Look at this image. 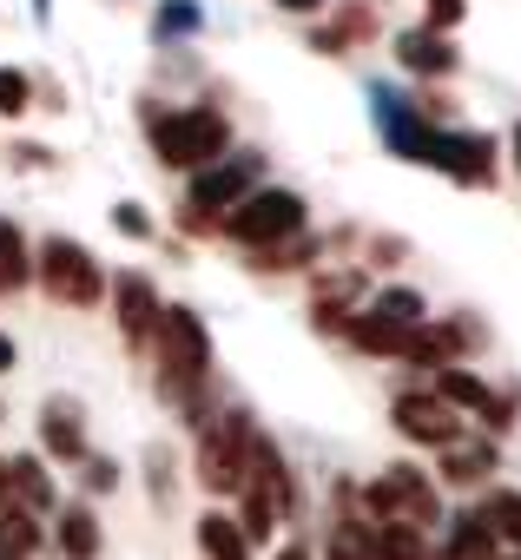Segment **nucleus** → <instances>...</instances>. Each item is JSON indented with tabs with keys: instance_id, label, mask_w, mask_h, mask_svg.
I'll list each match as a JSON object with an SVG mask.
<instances>
[{
	"instance_id": "f257e3e1",
	"label": "nucleus",
	"mask_w": 521,
	"mask_h": 560,
	"mask_svg": "<svg viewBox=\"0 0 521 560\" xmlns=\"http://www.w3.org/2000/svg\"><path fill=\"white\" fill-rule=\"evenodd\" d=\"M152 343H159V396L178 402L205 429L211 422V409H205V376H211V337H205V324L185 304H165L159 324H152Z\"/></svg>"
},
{
	"instance_id": "f03ea898",
	"label": "nucleus",
	"mask_w": 521,
	"mask_h": 560,
	"mask_svg": "<svg viewBox=\"0 0 521 560\" xmlns=\"http://www.w3.org/2000/svg\"><path fill=\"white\" fill-rule=\"evenodd\" d=\"M224 145H231V119L218 106H178V113L152 119V152L172 172H205L224 159Z\"/></svg>"
},
{
	"instance_id": "7ed1b4c3",
	"label": "nucleus",
	"mask_w": 521,
	"mask_h": 560,
	"mask_svg": "<svg viewBox=\"0 0 521 560\" xmlns=\"http://www.w3.org/2000/svg\"><path fill=\"white\" fill-rule=\"evenodd\" d=\"M34 277L47 284L54 304H73V311H93V304L106 298V270H100V257H93L80 237H60V231L34 250Z\"/></svg>"
},
{
	"instance_id": "20e7f679",
	"label": "nucleus",
	"mask_w": 521,
	"mask_h": 560,
	"mask_svg": "<svg viewBox=\"0 0 521 560\" xmlns=\"http://www.w3.org/2000/svg\"><path fill=\"white\" fill-rule=\"evenodd\" d=\"M218 231H224L231 244H244V250L285 244V237L304 231V198H298V191H244V198L218 218Z\"/></svg>"
},
{
	"instance_id": "39448f33",
	"label": "nucleus",
	"mask_w": 521,
	"mask_h": 560,
	"mask_svg": "<svg viewBox=\"0 0 521 560\" xmlns=\"http://www.w3.org/2000/svg\"><path fill=\"white\" fill-rule=\"evenodd\" d=\"M251 435H257V422H251L244 409L211 416V422L198 429V488H205V494H238V488H244Z\"/></svg>"
},
{
	"instance_id": "423d86ee",
	"label": "nucleus",
	"mask_w": 521,
	"mask_h": 560,
	"mask_svg": "<svg viewBox=\"0 0 521 560\" xmlns=\"http://www.w3.org/2000/svg\"><path fill=\"white\" fill-rule=\"evenodd\" d=\"M363 508H370V521H409V527H436V521H442V501H436L429 475L409 468V462L383 468V475L363 488Z\"/></svg>"
},
{
	"instance_id": "0eeeda50",
	"label": "nucleus",
	"mask_w": 521,
	"mask_h": 560,
	"mask_svg": "<svg viewBox=\"0 0 521 560\" xmlns=\"http://www.w3.org/2000/svg\"><path fill=\"white\" fill-rule=\"evenodd\" d=\"M257 178H265V152H224L218 165L192 172L185 211H231L244 191H257Z\"/></svg>"
},
{
	"instance_id": "6e6552de",
	"label": "nucleus",
	"mask_w": 521,
	"mask_h": 560,
	"mask_svg": "<svg viewBox=\"0 0 521 560\" xmlns=\"http://www.w3.org/2000/svg\"><path fill=\"white\" fill-rule=\"evenodd\" d=\"M390 422H396V435L416 442V448H449V442H462V422H455V409H449L436 389H403V396L390 402Z\"/></svg>"
},
{
	"instance_id": "1a4fd4ad",
	"label": "nucleus",
	"mask_w": 521,
	"mask_h": 560,
	"mask_svg": "<svg viewBox=\"0 0 521 560\" xmlns=\"http://www.w3.org/2000/svg\"><path fill=\"white\" fill-rule=\"evenodd\" d=\"M436 396H442L449 409H468V416H482L495 435L514 422V402H508V396H495L482 376H468V370H455V363H442V370H436Z\"/></svg>"
},
{
	"instance_id": "9d476101",
	"label": "nucleus",
	"mask_w": 521,
	"mask_h": 560,
	"mask_svg": "<svg viewBox=\"0 0 521 560\" xmlns=\"http://www.w3.org/2000/svg\"><path fill=\"white\" fill-rule=\"evenodd\" d=\"M159 311H165V304H159V291L146 284L139 270H126L119 284H113V317H119V337H126L132 350H139V343H152V324H159Z\"/></svg>"
},
{
	"instance_id": "9b49d317",
	"label": "nucleus",
	"mask_w": 521,
	"mask_h": 560,
	"mask_svg": "<svg viewBox=\"0 0 521 560\" xmlns=\"http://www.w3.org/2000/svg\"><path fill=\"white\" fill-rule=\"evenodd\" d=\"M0 481H8L14 508H27V514H54V508H60V494H54V481H47V462H40V455H14V462H0Z\"/></svg>"
},
{
	"instance_id": "f8f14e48",
	"label": "nucleus",
	"mask_w": 521,
	"mask_h": 560,
	"mask_svg": "<svg viewBox=\"0 0 521 560\" xmlns=\"http://www.w3.org/2000/svg\"><path fill=\"white\" fill-rule=\"evenodd\" d=\"M100 521H93V508L86 501H67L60 508V521H54V553L60 560H100Z\"/></svg>"
},
{
	"instance_id": "ddd939ff",
	"label": "nucleus",
	"mask_w": 521,
	"mask_h": 560,
	"mask_svg": "<svg viewBox=\"0 0 521 560\" xmlns=\"http://www.w3.org/2000/svg\"><path fill=\"white\" fill-rule=\"evenodd\" d=\"M396 60H403L409 73H455V47H449L442 34H429V27L396 34Z\"/></svg>"
},
{
	"instance_id": "4468645a",
	"label": "nucleus",
	"mask_w": 521,
	"mask_h": 560,
	"mask_svg": "<svg viewBox=\"0 0 521 560\" xmlns=\"http://www.w3.org/2000/svg\"><path fill=\"white\" fill-rule=\"evenodd\" d=\"M442 560H501V540L488 534V521L468 508L449 521V540H442Z\"/></svg>"
},
{
	"instance_id": "2eb2a0df",
	"label": "nucleus",
	"mask_w": 521,
	"mask_h": 560,
	"mask_svg": "<svg viewBox=\"0 0 521 560\" xmlns=\"http://www.w3.org/2000/svg\"><path fill=\"white\" fill-rule=\"evenodd\" d=\"M40 448L60 455V462H80V455H86V429H80V416H73L67 402H47V409H40Z\"/></svg>"
},
{
	"instance_id": "dca6fc26",
	"label": "nucleus",
	"mask_w": 521,
	"mask_h": 560,
	"mask_svg": "<svg viewBox=\"0 0 521 560\" xmlns=\"http://www.w3.org/2000/svg\"><path fill=\"white\" fill-rule=\"evenodd\" d=\"M198 553H205V560H251V540H244V527H238L231 514L205 508V514H198Z\"/></svg>"
},
{
	"instance_id": "f3484780",
	"label": "nucleus",
	"mask_w": 521,
	"mask_h": 560,
	"mask_svg": "<svg viewBox=\"0 0 521 560\" xmlns=\"http://www.w3.org/2000/svg\"><path fill=\"white\" fill-rule=\"evenodd\" d=\"M370 560H429V534L409 521H377L370 527Z\"/></svg>"
},
{
	"instance_id": "a211bd4d",
	"label": "nucleus",
	"mask_w": 521,
	"mask_h": 560,
	"mask_svg": "<svg viewBox=\"0 0 521 560\" xmlns=\"http://www.w3.org/2000/svg\"><path fill=\"white\" fill-rule=\"evenodd\" d=\"M475 514L488 521V534H495V540H508V547L521 553V494H514V488H488Z\"/></svg>"
},
{
	"instance_id": "6ab92c4d",
	"label": "nucleus",
	"mask_w": 521,
	"mask_h": 560,
	"mask_svg": "<svg viewBox=\"0 0 521 560\" xmlns=\"http://www.w3.org/2000/svg\"><path fill=\"white\" fill-rule=\"evenodd\" d=\"M363 34H377V14H370V8H357V0H344L337 21H331L311 47H317V54H344V47H350V40H363Z\"/></svg>"
},
{
	"instance_id": "aec40b11",
	"label": "nucleus",
	"mask_w": 521,
	"mask_h": 560,
	"mask_svg": "<svg viewBox=\"0 0 521 560\" xmlns=\"http://www.w3.org/2000/svg\"><path fill=\"white\" fill-rule=\"evenodd\" d=\"M377 324H396V330H409V324H429V304L416 298V291H403V284H390V291H377L370 304H363Z\"/></svg>"
},
{
	"instance_id": "412c9836",
	"label": "nucleus",
	"mask_w": 521,
	"mask_h": 560,
	"mask_svg": "<svg viewBox=\"0 0 521 560\" xmlns=\"http://www.w3.org/2000/svg\"><path fill=\"white\" fill-rule=\"evenodd\" d=\"M21 284H34V257H27V237L0 218V291H21Z\"/></svg>"
},
{
	"instance_id": "4be33fe9",
	"label": "nucleus",
	"mask_w": 521,
	"mask_h": 560,
	"mask_svg": "<svg viewBox=\"0 0 521 560\" xmlns=\"http://www.w3.org/2000/svg\"><path fill=\"white\" fill-rule=\"evenodd\" d=\"M488 462H495L488 442H449V448H442V475H449V481H482Z\"/></svg>"
},
{
	"instance_id": "5701e85b",
	"label": "nucleus",
	"mask_w": 521,
	"mask_h": 560,
	"mask_svg": "<svg viewBox=\"0 0 521 560\" xmlns=\"http://www.w3.org/2000/svg\"><path fill=\"white\" fill-rule=\"evenodd\" d=\"M317 257V244L298 231V237H285V244H265L257 250V270H298V264H311Z\"/></svg>"
},
{
	"instance_id": "b1692460",
	"label": "nucleus",
	"mask_w": 521,
	"mask_h": 560,
	"mask_svg": "<svg viewBox=\"0 0 521 560\" xmlns=\"http://www.w3.org/2000/svg\"><path fill=\"white\" fill-rule=\"evenodd\" d=\"M331 560H370V521H337L331 527Z\"/></svg>"
},
{
	"instance_id": "393cba45",
	"label": "nucleus",
	"mask_w": 521,
	"mask_h": 560,
	"mask_svg": "<svg viewBox=\"0 0 521 560\" xmlns=\"http://www.w3.org/2000/svg\"><path fill=\"white\" fill-rule=\"evenodd\" d=\"M27 106H34V86H27V73L0 67V113H8V119H21Z\"/></svg>"
},
{
	"instance_id": "a878e982",
	"label": "nucleus",
	"mask_w": 521,
	"mask_h": 560,
	"mask_svg": "<svg viewBox=\"0 0 521 560\" xmlns=\"http://www.w3.org/2000/svg\"><path fill=\"white\" fill-rule=\"evenodd\" d=\"M80 468H86V475H80V488H86V494L119 488V462H106V455H80Z\"/></svg>"
},
{
	"instance_id": "bb28decb",
	"label": "nucleus",
	"mask_w": 521,
	"mask_h": 560,
	"mask_svg": "<svg viewBox=\"0 0 521 560\" xmlns=\"http://www.w3.org/2000/svg\"><path fill=\"white\" fill-rule=\"evenodd\" d=\"M152 27H159V40H165V34H192V27H198V8H192V0H165Z\"/></svg>"
},
{
	"instance_id": "cd10ccee",
	"label": "nucleus",
	"mask_w": 521,
	"mask_h": 560,
	"mask_svg": "<svg viewBox=\"0 0 521 560\" xmlns=\"http://www.w3.org/2000/svg\"><path fill=\"white\" fill-rule=\"evenodd\" d=\"M113 224H119L126 237H152V218H146V205H132V198H126V205H113Z\"/></svg>"
},
{
	"instance_id": "c85d7f7f",
	"label": "nucleus",
	"mask_w": 521,
	"mask_h": 560,
	"mask_svg": "<svg viewBox=\"0 0 521 560\" xmlns=\"http://www.w3.org/2000/svg\"><path fill=\"white\" fill-rule=\"evenodd\" d=\"M462 21V0H429V34H449Z\"/></svg>"
},
{
	"instance_id": "c756f323",
	"label": "nucleus",
	"mask_w": 521,
	"mask_h": 560,
	"mask_svg": "<svg viewBox=\"0 0 521 560\" xmlns=\"http://www.w3.org/2000/svg\"><path fill=\"white\" fill-rule=\"evenodd\" d=\"M278 8H285V14H324L331 0H278Z\"/></svg>"
},
{
	"instance_id": "7c9ffc66",
	"label": "nucleus",
	"mask_w": 521,
	"mask_h": 560,
	"mask_svg": "<svg viewBox=\"0 0 521 560\" xmlns=\"http://www.w3.org/2000/svg\"><path fill=\"white\" fill-rule=\"evenodd\" d=\"M271 560H311V547H304V540H291V547H278Z\"/></svg>"
},
{
	"instance_id": "2f4dec72",
	"label": "nucleus",
	"mask_w": 521,
	"mask_h": 560,
	"mask_svg": "<svg viewBox=\"0 0 521 560\" xmlns=\"http://www.w3.org/2000/svg\"><path fill=\"white\" fill-rule=\"evenodd\" d=\"M0 370H14V337L0 330Z\"/></svg>"
},
{
	"instance_id": "473e14b6",
	"label": "nucleus",
	"mask_w": 521,
	"mask_h": 560,
	"mask_svg": "<svg viewBox=\"0 0 521 560\" xmlns=\"http://www.w3.org/2000/svg\"><path fill=\"white\" fill-rule=\"evenodd\" d=\"M34 14H40V21H47V14H54V0H34Z\"/></svg>"
},
{
	"instance_id": "72a5a7b5",
	"label": "nucleus",
	"mask_w": 521,
	"mask_h": 560,
	"mask_svg": "<svg viewBox=\"0 0 521 560\" xmlns=\"http://www.w3.org/2000/svg\"><path fill=\"white\" fill-rule=\"evenodd\" d=\"M0 560H27V553H14V547H0Z\"/></svg>"
},
{
	"instance_id": "f704fd0d",
	"label": "nucleus",
	"mask_w": 521,
	"mask_h": 560,
	"mask_svg": "<svg viewBox=\"0 0 521 560\" xmlns=\"http://www.w3.org/2000/svg\"><path fill=\"white\" fill-rule=\"evenodd\" d=\"M514 165H521V126H514Z\"/></svg>"
},
{
	"instance_id": "c9c22d12",
	"label": "nucleus",
	"mask_w": 521,
	"mask_h": 560,
	"mask_svg": "<svg viewBox=\"0 0 521 560\" xmlns=\"http://www.w3.org/2000/svg\"><path fill=\"white\" fill-rule=\"evenodd\" d=\"M514 560H521V553H514Z\"/></svg>"
}]
</instances>
